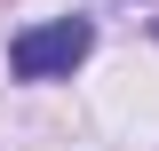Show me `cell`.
Here are the masks:
<instances>
[{"label":"cell","mask_w":159,"mask_h":151,"mask_svg":"<svg viewBox=\"0 0 159 151\" xmlns=\"http://www.w3.org/2000/svg\"><path fill=\"white\" fill-rule=\"evenodd\" d=\"M88 48H96V24L88 16H56V24H32V32L8 40V72L16 80H64Z\"/></svg>","instance_id":"6da1fadb"}]
</instances>
